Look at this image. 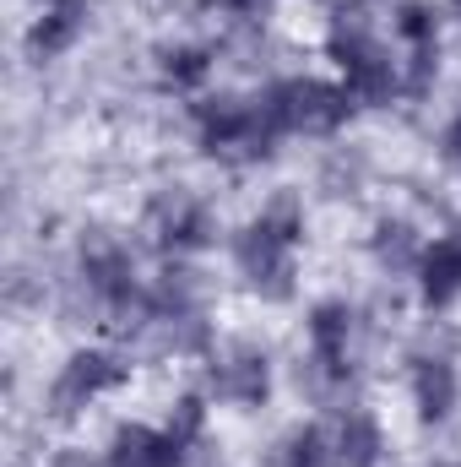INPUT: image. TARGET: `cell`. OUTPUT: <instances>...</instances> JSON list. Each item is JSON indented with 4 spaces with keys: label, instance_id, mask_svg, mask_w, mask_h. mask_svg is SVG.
I'll return each mask as SVG.
<instances>
[{
    "label": "cell",
    "instance_id": "obj_23",
    "mask_svg": "<svg viewBox=\"0 0 461 467\" xmlns=\"http://www.w3.org/2000/svg\"><path fill=\"white\" fill-rule=\"evenodd\" d=\"M223 11H233V16H261V11H271V0H218Z\"/></svg>",
    "mask_w": 461,
    "mask_h": 467
},
{
    "label": "cell",
    "instance_id": "obj_19",
    "mask_svg": "<svg viewBox=\"0 0 461 467\" xmlns=\"http://www.w3.org/2000/svg\"><path fill=\"white\" fill-rule=\"evenodd\" d=\"M169 435H174L185 451L207 435V402H201L196 391H190V397H179V408H174V419H169Z\"/></svg>",
    "mask_w": 461,
    "mask_h": 467
},
{
    "label": "cell",
    "instance_id": "obj_3",
    "mask_svg": "<svg viewBox=\"0 0 461 467\" xmlns=\"http://www.w3.org/2000/svg\"><path fill=\"white\" fill-rule=\"evenodd\" d=\"M233 266H239V277L250 283V294H255V299H266V305H288V299H293V288H299L293 244H288V239H277L261 218L233 234Z\"/></svg>",
    "mask_w": 461,
    "mask_h": 467
},
{
    "label": "cell",
    "instance_id": "obj_12",
    "mask_svg": "<svg viewBox=\"0 0 461 467\" xmlns=\"http://www.w3.org/2000/svg\"><path fill=\"white\" fill-rule=\"evenodd\" d=\"M424 239L418 229L407 223V218H380L374 234H369V255H374V266L385 272V277H407V272H418V261H424Z\"/></svg>",
    "mask_w": 461,
    "mask_h": 467
},
{
    "label": "cell",
    "instance_id": "obj_6",
    "mask_svg": "<svg viewBox=\"0 0 461 467\" xmlns=\"http://www.w3.org/2000/svg\"><path fill=\"white\" fill-rule=\"evenodd\" d=\"M125 375H130V364H125L119 353H109V348L71 353V358L60 364V375L49 380V413H55V419H77L93 397L115 391Z\"/></svg>",
    "mask_w": 461,
    "mask_h": 467
},
{
    "label": "cell",
    "instance_id": "obj_5",
    "mask_svg": "<svg viewBox=\"0 0 461 467\" xmlns=\"http://www.w3.org/2000/svg\"><path fill=\"white\" fill-rule=\"evenodd\" d=\"M347 375H353V310L347 299H321L310 310V364L299 369V380L326 397Z\"/></svg>",
    "mask_w": 461,
    "mask_h": 467
},
{
    "label": "cell",
    "instance_id": "obj_16",
    "mask_svg": "<svg viewBox=\"0 0 461 467\" xmlns=\"http://www.w3.org/2000/svg\"><path fill=\"white\" fill-rule=\"evenodd\" d=\"M255 218L277 234V239H288V244H299V239H304V202H299L293 191H277Z\"/></svg>",
    "mask_w": 461,
    "mask_h": 467
},
{
    "label": "cell",
    "instance_id": "obj_20",
    "mask_svg": "<svg viewBox=\"0 0 461 467\" xmlns=\"http://www.w3.org/2000/svg\"><path fill=\"white\" fill-rule=\"evenodd\" d=\"M435 77H440V49H435V44H424V49H413L407 71H402V93L424 99V93L435 88Z\"/></svg>",
    "mask_w": 461,
    "mask_h": 467
},
{
    "label": "cell",
    "instance_id": "obj_14",
    "mask_svg": "<svg viewBox=\"0 0 461 467\" xmlns=\"http://www.w3.org/2000/svg\"><path fill=\"white\" fill-rule=\"evenodd\" d=\"M158 77L174 93H196L212 77V55L201 44H169V49H158Z\"/></svg>",
    "mask_w": 461,
    "mask_h": 467
},
{
    "label": "cell",
    "instance_id": "obj_9",
    "mask_svg": "<svg viewBox=\"0 0 461 467\" xmlns=\"http://www.w3.org/2000/svg\"><path fill=\"white\" fill-rule=\"evenodd\" d=\"M93 22V0H44L33 33H27V60H60Z\"/></svg>",
    "mask_w": 461,
    "mask_h": 467
},
{
    "label": "cell",
    "instance_id": "obj_17",
    "mask_svg": "<svg viewBox=\"0 0 461 467\" xmlns=\"http://www.w3.org/2000/svg\"><path fill=\"white\" fill-rule=\"evenodd\" d=\"M364 174H369V163H364V152H332L326 158V169H321V180H326V191L332 196H358V185H364Z\"/></svg>",
    "mask_w": 461,
    "mask_h": 467
},
{
    "label": "cell",
    "instance_id": "obj_13",
    "mask_svg": "<svg viewBox=\"0 0 461 467\" xmlns=\"http://www.w3.org/2000/svg\"><path fill=\"white\" fill-rule=\"evenodd\" d=\"M332 451H337V467H380V451H385L380 419L369 408H343Z\"/></svg>",
    "mask_w": 461,
    "mask_h": 467
},
{
    "label": "cell",
    "instance_id": "obj_25",
    "mask_svg": "<svg viewBox=\"0 0 461 467\" xmlns=\"http://www.w3.org/2000/svg\"><path fill=\"white\" fill-rule=\"evenodd\" d=\"M456 239H461V223H456Z\"/></svg>",
    "mask_w": 461,
    "mask_h": 467
},
{
    "label": "cell",
    "instance_id": "obj_2",
    "mask_svg": "<svg viewBox=\"0 0 461 467\" xmlns=\"http://www.w3.org/2000/svg\"><path fill=\"white\" fill-rule=\"evenodd\" d=\"M261 109L271 115V125L282 136H332L343 130L347 115L358 109L347 99V88L337 82H315V77H282V82H266L261 88Z\"/></svg>",
    "mask_w": 461,
    "mask_h": 467
},
{
    "label": "cell",
    "instance_id": "obj_11",
    "mask_svg": "<svg viewBox=\"0 0 461 467\" xmlns=\"http://www.w3.org/2000/svg\"><path fill=\"white\" fill-rule=\"evenodd\" d=\"M418 294H424L429 310H446V305L461 299V239L456 234H446V239H435L424 250V261H418Z\"/></svg>",
    "mask_w": 461,
    "mask_h": 467
},
{
    "label": "cell",
    "instance_id": "obj_24",
    "mask_svg": "<svg viewBox=\"0 0 461 467\" xmlns=\"http://www.w3.org/2000/svg\"><path fill=\"white\" fill-rule=\"evenodd\" d=\"M446 5H451V16H456V22H461V0H446Z\"/></svg>",
    "mask_w": 461,
    "mask_h": 467
},
{
    "label": "cell",
    "instance_id": "obj_10",
    "mask_svg": "<svg viewBox=\"0 0 461 467\" xmlns=\"http://www.w3.org/2000/svg\"><path fill=\"white\" fill-rule=\"evenodd\" d=\"M179 462H185V446L169 430H152V424H119L115 441H109V467H179Z\"/></svg>",
    "mask_w": 461,
    "mask_h": 467
},
{
    "label": "cell",
    "instance_id": "obj_21",
    "mask_svg": "<svg viewBox=\"0 0 461 467\" xmlns=\"http://www.w3.org/2000/svg\"><path fill=\"white\" fill-rule=\"evenodd\" d=\"M440 158H446V163H461V109L446 119V130H440Z\"/></svg>",
    "mask_w": 461,
    "mask_h": 467
},
{
    "label": "cell",
    "instance_id": "obj_15",
    "mask_svg": "<svg viewBox=\"0 0 461 467\" xmlns=\"http://www.w3.org/2000/svg\"><path fill=\"white\" fill-rule=\"evenodd\" d=\"M337 462V451H332V441H326V430H315V424H299L282 446H277V462L271 467H332Z\"/></svg>",
    "mask_w": 461,
    "mask_h": 467
},
{
    "label": "cell",
    "instance_id": "obj_4",
    "mask_svg": "<svg viewBox=\"0 0 461 467\" xmlns=\"http://www.w3.org/2000/svg\"><path fill=\"white\" fill-rule=\"evenodd\" d=\"M147 234H152V244L163 255H196V250H207L218 239V218L196 191L169 185V191H158L147 202Z\"/></svg>",
    "mask_w": 461,
    "mask_h": 467
},
{
    "label": "cell",
    "instance_id": "obj_7",
    "mask_svg": "<svg viewBox=\"0 0 461 467\" xmlns=\"http://www.w3.org/2000/svg\"><path fill=\"white\" fill-rule=\"evenodd\" d=\"M212 391L233 408H261L271 397V358L261 343H229L212 353Z\"/></svg>",
    "mask_w": 461,
    "mask_h": 467
},
{
    "label": "cell",
    "instance_id": "obj_1",
    "mask_svg": "<svg viewBox=\"0 0 461 467\" xmlns=\"http://www.w3.org/2000/svg\"><path fill=\"white\" fill-rule=\"evenodd\" d=\"M196 125H201V152L207 158H244L261 163L277 152L282 130L271 125V115L261 109V99H233L218 93L207 104H196Z\"/></svg>",
    "mask_w": 461,
    "mask_h": 467
},
{
    "label": "cell",
    "instance_id": "obj_18",
    "mask_svg": "<svg viewBox=\"0 0 461 467\" xmlns=\"http://www.w3.org/2000/svg\"><path fill=\"white\" fill-rule=\"evenodd\" d=\"M396 33H402L413 49L435 44V33H440V16H435V5H424V0H402V5H396Z\"/></svg>",
    "mask_w": 461,
    "mask_h": 467
},
{
    "label": "cell",
    "instance_id": "obj_8",
    "mask_svg": "<svg viewBox=\"0 0 461 467\" xmlns=\"http://www.w3.org/2000/svg\"><path fill=\"white\" fill-rule=\"evenodd\" d=\"M456 402H461V380H456L451 353L418 348L413 353V408H418V419L424 424H446L456 413Z\"/></svg>",
    "mask_w": 461,
    "mask_h": 467
},
{
    "label": "cell",
    "instance_id": "obj_22",
    "mask_svg": "<svg viewBox=\"0 0 461 467\" xmlns=\"http://www.w3.org/2000/svg\"><path fill=\"white\" fill-rule=\"evenodd\" d=\"M49 467H98V457H87L82 446H60V451L49 457Z\"/></svg>",
    "mask_w": 461,
    "mask_h": 467
}]
</instances>
